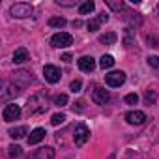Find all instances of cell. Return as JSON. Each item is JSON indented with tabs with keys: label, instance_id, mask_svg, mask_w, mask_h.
Returning a JSON list of instances; mask_svg holds the SVG:
<instances>
[{
	"label": "cell",
	"instance_id": "obj_22",
	"mask_svg": "<svg viewBox=\"0 0 159 159\" xmlns=\"http://www.w3.org/2000/svg\"><path fill=\"white\" fill-rule=\"evenodd\" d=\"M107 6L112 11H122L124 10V2H122V0H107Z\"/></svg>",
	"mask_w": 159,
	"mask_h": 159
},
{
	"label": "cell",
	"instance_id": "obj_8",
	"mask_svg": "<svg viewBox=\"0 0 159 159\" xmlns=\"http://www.w3.org/2000/svg\"><path fill=\"white\" fill-rule=\"evenodd\" d=\"M146 120H148V116L142 111H129V112H125V122L131 124V125H142Z\"/></svg>",
	"mask_w": 159,
	"mask_h": 159
},
{
	"label": "cell",
	"instance_id": "obj_34",
	"mask_svg": "<svg viewBox=\"0 0 159 159\" xmlns=\"http://www.w3.org/2000/svg\"><path fill=\"white\" fill-rule=\"evenodd\" d=\"M99 19H101V23H107L109 21V15L107 13H99Z\"/></svg>",
	"mask_w": 159,
	"mask_h": 159
},
{
	"label": "cell",
	"instance_id": "obj_27",
	"mask_svg": "<svg viewBox=\"0 0 159 159\" xmlns=\"http://www.w3.org/2000/svg\"><path fill=\"white\" fill-rule=\"evenodd\" d=\"M124 101H125L127 105H137V101H139V96H137V94H127Z\"/></svg>",
	"mask_w": 159,
	"mask_h": 159
},
{
	"label": "cell",
	"instance_id": "obj_3",
	"mask_svg": "<svg viewBox=\"0 0 159 159\" xmlns=\"http://www.w3.org/2000/svg\"><path fill=\"white\" fill-rule=\"evenodd\" d=\"M10 13L17 19H25V17H30L34 13V8L32 4H26V2H17L10 8Z\"/></svg>",
	"mask_w": 159,
	"mask_h": 159
},
{
	"label": "cell",
	"instance_id": "obj_33",
	"mask_svg": "<svg viewBox=\"0 0 159 159\" xmlns=\"http://www.w3.org/2000/svg\"><path fill=\"white\" fill-rule=\"evenodd\" d=\"M83 105H84V101H77V103L73 105V111H77V112H79V111H83V109H84Z\"/></svg>",
	"mask_w": 159,
	"mask_h": 159
},
{
	"label": "cell",
	"instance_id": "obj_6",
	"mask_svg": "<svg viewBox=\"0 0 159 159\" xmlns=\"http://www.w3.org/2000/svg\"><path fill=\"white\" fill-rule=\"evenodd\" d=\"M43 77H45V81H47V83H51V84H56V83L60 81V77H62V71H60L56 66H51V64H47V66L43 67Z\"/></svg>",
	"mask_w": 159,
	"mask_h": 159
},
{
	"label": "cell",
	"instance_id": "obj_31",
	"mask_svg": "<svg viewBox=\"0 0 159 159\" xmlns=\"http://www.w3.org/2000/svg\"><path fill=\"white\" fill-rule=\"evenodd\" d=\"M148 64H150L152 67H159V56H150V58H148Z\"/></svg>",
	"mask_w": 159,
	"mask_h": 159
},
{
	"label": "cell",
	"instance_id": "obj_2",
	"mask_svg": "<svg viewBox=\"0 0 159 159\" xmlns=\"http://www.w3.org/2000/svg\"><path fill=\"white\" fill-rule=\"evenodd\" d=\"M90 139V129L86 124H77L75 125V131H73V142L75 146H84Z\"/></svg>",
	"mask_w": 159,
	"mask_h": 159
},
{
	"label": "cell",
	"instance_id": "obj_16",
	"mask_svg": "<svg viewBox=\"0 0 159 159\" xmlns=\"http://www.w3.org/2000/svg\"><path fill=\"white\" fill-rule=\"evenodd\" d=\"M96 10V4L92 2V0H84V2L79 6V13L81 15H88V13H92Z\"/></svg>",
	"mask_w": 159,
	"mask_h": 159
},
{
	"label": "cell",
	"instance_id": "obj_12",
	"mask_svg": "<svg viewBox=\"0 0 159 159\" xmlns=\"http://www.w3.org/2000/svg\"><path fill=\"white\" fill-rule=\"evenodd\" d=\"M45 135H47V131H45L43 127H36V129L28 135V144H38V142H41V140L45 139Z\"/></svg>",
	"mask_w": 159,
	"mask_h": 159
},
{
	"label": "cell",
	"instance_id": "obj_11",
	"mask_svg": "<svg viewBox=\"0 0 159 159\" xmlns=\"http://www.w3.org/2000/svg\"><path fill=\"white\" fill-rule=\"evenodd\" d=\"M21 94V86L19 84H4V92H2V98L8 99V98H17Z\"/></svg>",
	"mask_w": 159,
	"mask_h": 159
},
{
	"label": "cell",
	"instance_id": "obj_29",
	"mask_svg": "<svg viewBox=\"0 0 159 159\" xmlns=\"http://www.w3.org/2000/svg\"><path fill=\"white\" fill-rule=\"evenodd\" d=\"M75 4H77L75 0H56V6H62V8H71Z\"/></svg>",
	"mask_w": 159,
	"mask_h": 159
},
{
	"label": "cell",
	"instance_id": "obj_32",
	"mask_svg": "<svg viewBox=\"0 0 159 159\" xmlns=\"http://www.w3.org/2000/svg\"><path fill=\"white\" fill-rule=\"evenodd\" d=\"M60 60H62V62H71V60H73V56H71L69 52H64V54L60 56Z\"/></svg>",
	"mask_w": 159,
	"mask_h": 159
},
{
	"label": "cell",
	"instance_id": "obj_7",
	"mask_svg": "<svg viewBox=\"0 0 159 159\" xmlns=\"http://www.w3.org/2000/svg\"><path fill=\"white\" fill-rule=\"evenodd\" d=\"M19 116H21V107L15 105V103L6 105L4 111H2V118H4V122H13V120H17Z\"/></svg>",
	"mask_w": 159,
	"mask_h": 159
},
{
	"label": "cell",
	"instance_id": "obj_4",
	"mask_svg": "<svg viewBox=\"0 0 159 159\" xmlns=\"http://www.w3.org/2000/svg\"><path fill=\"white\" fill-rule=\"evenodd\" d=\"M51 45L56 47V49H66V47L73 45V38H71V34H67V32H56V34L51 38Z\"/></svg>",
	"mask_w": 159,
	"mask_h": 159
},
{
	"label": "cell",
	"instance_id": "obj_1",
	"mask_svg": "<svg viewBox=\"0 0 159 159\" xmlns=\"http://www.w3.org/2000/svg\"><path fill=\"white\" fill-rule=\"evenodd\" d=\"M49 109V99H47V96H43V94H36V96H32L30 99H28V103H26V111H28V114H43L45 111Z\"/></svg>",
	"mask_w": 159,
	"mask_h": 159
},
{
	"label": "cell",
	"instance_id": "obj_37",
	"mask_svg": "<svg viewBox=\"0 0 159 159\" xmlns=\"http://www.w3.org/2000/svg\"><path fill=\"white\" fill-rule=\"evenodd\" d=\"M157 13H159V6H157Z\"/></svg>",
	"mask_w": 159,
	"mask_h": 159
},
{
	"label": "cell",
	"instance_id": "obj_20",
	"mask_svg": "<svg viewBox=\"0 0 159 159\" xmlns=\"http://www.w3.org/2000/svg\"><path fill=\"white\" fill-rule=\"evenodd\" d=\"M99 26H101V19H99V15H98V17H94V19H90V21L86 23V28H88L90 32H98V30H99Z\"/></svg>",
	"mask_w": 159,
	"mask_h": 159
},
{
	"label": "cell",
	"instance_id": "obj_25",
	"mask_svg": "<svg viewBox=\"0 0 159 159\" xmlns=\"http://www.w3.org/2000/svg\"><path fill=\"white\" fill-rule=\"evenodd\" d=\"M66 122V114H62V112H56V114H52V118H51V124L52 125H60V124H64Z\"/></svg>",
	"mask_w": 159,
	"mask_h": 159
},
{
	"label": "cell",
	"instance_id": "obj_35",
	"mask_svg": "<svg viewBox=\"0 0 159 159\" xmlns=\"http://www.w3.org/2000/svg\"><path fill=\"white\" fill-rule=\"evenodd\" d=\"M81 25H83L81 21H73V26H75V28H79V26H81Z\"/></svg>",
	"mask_w": 159,
	"mask_h": 159
},
{
	"label": "cell",
	"instance_id": "obj_13",
	"mask_svg": "<svg viewBox=\"0 0 159 159\" xmlns=\"http://www.w3.org/2000/svg\"><path fill=\"white\" fill-rule=\"evenodd\" d=\"M34 157H36V159H54V148H51V146H41L39 150H36Z\"/></svg>",
	"mask_w": 159,
	"mask_h": 159
},
{
	"label": "cell",
	"instance_id": "obj_5",
	"mask_svg": "<svg viewBox=\"0 0 159 159\" xmlns=\"http://www.w3.org/2000/svg\"><path fill=\"white\" fill-rule=\"evenodd\" d=\"M105 83L112 88H120L125 83V73L124 71H111L105 75Z\"/></svg>",
	"mask_w": 159,
	"mask_h": 159
},
{
	"label": "cell",
	"instance_id": "obj_14",
	"mask_svg": "<svg viewBox=\"0 0 159 159\" xmlns=\"http://www.w3.org/2000/svg\"><path fill=\"white\" fill-rule=\"evenodd\" d=\"M122 41H124V47H127V49L135 43V28L133 26H127L124 30V39Z\"/></svg>",
	"mask_w": 159,
	"mask_h": 159
},
{
	"label": "cell",
	"instance_id": "obj_21",
	"mask_svg": "<svg viewBox=\"0 0 159 159\" xmlns=\"http://www.w3.org/2000/svg\"><path fill=\"white\" fill-rule=\"evenodd\" d=\"M66 19L64 17H51L49 19V26H52V28H62V26H66Z\"/></svg>",
	"mask_w": 159,
	"mask_h": 159
},
{
	"label": "cell",
	"instance_id": "obj_10",
	"mask_svg": "<svg viewBox=\"0 0 159 159\" xmlns=\"http://www.w3.org/2000/svg\"><path fill=\"white\" fill-rule=\"evenodd\" d=\"M77 64H79V69L84 71V73H92L96 69V60L92 56H81L77 60Z\"/></svg>",
	"mask_w": 159,
	"mask_h": 159
},
{
	"label": "cell",
	"instance_id": "obj_30",
	"mask_svg": "<svg viewBox=\"0 0 159 159\" xmlns=\"http://www.w3.org/2000/svg\"><path fill=\"white\" fill-rule=\"evenodd\" d=\"M155 98H157V94H155V92H150V90H148V92H146V96H144L146 103H153V101H155Z\"/></svg>",
	"mask_w": 159,
	"mask_h": 159
},
{
	"label": "cell",
	"instance_id": "obj_9",
	"mask_svg": "<svg viewBox=\"0 0 159 159\" xmlns=\"http://www.w3.org/2000/svg\"><path fill=\"white\" fill-rule=\"evenodd\" d=\"M92 101L96 103V105H107L109 101H111V94L105 90V88H94V92H92Z\"/></svg>",
	"mask_w": 159,
	"mask_h": 159
},
{
	"label": "cell",
	"instance_id": "obj_28",
	"mask_svg": "<svg viewBox=\"0 0 159 159\" xmlns=\"http://www.w3.org/2000/svg\"><path fill=\"white\" fill-rule=\"evenodd\" d=\"M8 150H10V155H11V157H19V155L23 153V150H21L19 146H15V144H11Z\"/></svg>",
	"mask_w": 159,
	"mask_h": 159
},
{
	"label": "cell",
	"instance_id": "obj_19",
	"mask_svg": "<svg viewBox=\"0 0 159 159\" xmlns=\"http://www.w3.org/2000/svg\"><path fill=\"white\" fill-rule=\"evenodd\" d=\"M25 135H26V127H25V125H19V127H13V129H10V137H11V139H15V140L23 139Z\"/></svg>",
	"mask_w": 159,
	"mask_h": 159
},
{
	"label": "cell",
	"instance_id": "obj_17",
	"mask_svg": "<svg viewBox=\"0 0 159 159\" xmlns=\"http://www.w3.org/2000/svg\"><path fill=\"white\" fill-rule=\"evenodd\" d=\"M116 39H118L116 32H107V34L99 36V43H103V45H112V43H116Z\"/></svg>",
	"mask_w": 159,
	"mask_h": 159
},
{
	"label": "cell",
	"instance_id": "obj_24",
	"mask_svg": "<svg viewBox=\"0 0 159 159\" xmlns=\"http://www.w3.org/2000/svg\"><path fill=\"white\" fill-rule=\"evenodd\" d=\"M15 79H19V81L23 79V81H25V84L32 83V75H30L28 71H17V73H15Z\"/></svg>",
	"mask_w": 159,
	"mask_h": 159
},
{
	"label": "cell",
	"instance_id": "obj_26",
	"mask_svg": "<svg viewBox=\"0 0 159 159\" xmlns=\"http://www.w3.org/2000/svg\"><path fill=\"white\" fill-rule=\"evenodd\" d=\"M81 86H83V83L79 81V79H75V81L69 84V90H71L73 94H75V92H81Z\"/></svg>",
	"mask_w": 159,
	"mask_h": 159
},
{
	"label": "cell",
	"instance_id": "obj_36",
	"mask_svg": "<svg viewBox=\"0 0 159 159\" xmlns=\"http://www.w3.org/2000/svg\"><path fill=\"white\" fill-rule=\"evenodd\" d=\"M107 159H116V153H111V155H109Z\"/></svg>",
	"mask_w": 159,
	"mask_h": 159
},
{
	"label": "cell",
	"instance_id": "obj_18",
	"mask_svg": "<svg viewBox=\"0 0 159 159\" xmlns=\"http://www.w3.org/2000/svg\"><path fill=\"white\" fill-rule=\"evenodd\" d=\"M114 66V58L111 56V54H103L101 58H99V67L101 69H109V67H112Z\"/></svg>",
	"mask_w": 159,
	"mask_h": 159
},
{
	"label": "cell",
	"instance_id": "obj_15",
	"mask_svg": "<svg viewBox=\"0 0 159 159\" xmlns=\"http://www.w3.org/2000/svg\"><path fill=\"white\" fill-rule=\"evenodd\" d=\"M30 58V54H28V51L25 49V47H19L15 52H13V62L15 64H23V62H26Z\"/></svg>",
	"mask_w": 159,
	"mask_h": 159
},
{
	"label": "cell",
	"instance_id": "obj_23",
	"mask_svg": "<svg viewBox=\"0 0 159 159\" xmlns=\"http://www.w3.org/2000/svg\"><path fill=\"white\" fill-rule=\"evenodd\" d=\"M52 103H54L56 107H66V105H67V96H66V94H58V96H54Z\"/></svg>",
	"mask_w": 159,
	"mask_h": 159
}]
</instances>
